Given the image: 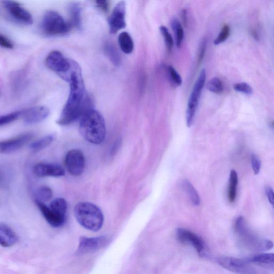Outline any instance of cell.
<instances>
[{
	"label": "cell",
	"mask_w": 274,
	"mask_h": 274,
	"mask_svg": "<svg viewBox=\"0 0 274 274\" xmlns=\"http://www.w3.org/2000/svg\"><path fill=\"white\" fill-rule=\"evenodd\" d=\"M234 228L240 244L248 250L262 252L268 250L274 246L271 240L258 238L250 229L245 219L242 216L237 219Z\"/></svg>",
	"instance_id": "obj_4"
},
{
	"label": "cell",
	"mask_w": 274,
	"mask_h": 274,
	"mask_svg": "<svg viewBox=\"0 0 274 274\" xmlns=\"http://www.w3.org/2000/svg\"><path fill=\"white\" fill-rule=\"evenodd\" d=\"M160 31L164 38L167 51H168V52H170L174 46V40L172 35L169 32L168 28L166 26H160Z\"/></svg>",
	"instance_id": "obj_31"
},
{
	"label": "cell",
	"mask_w": 274,
	"mask_h": 274,
	"mask_svg": "<svg viewBox=\"0 0 274 274\" xmlns=\"http://www.w3.org/2000/svg\"><path fill=\"white\" fill-rule=\"evenodd\" d=\"M178 240L182 244L192 245L201 256L207 255V248L204 241L194 233L184 229L179 228L176 232Z\"/></svg>",
	"instance_id": "obj_12"
},
{
	"label": "cell",
	"mask_w": 274,
	"mask_h": 274,
	"mask_svg": "<svg viewBox=\"0 0 274 274\" xmlns=\"http://www.w3.org/2000/svg\"><path fill=\"white\" fill-rule=\"evenodd\" d=\"M181 18L182 24H184V26H186L188 24L187 12L186 10H182L181 12Z\"/></svg>",
	"instance_id": "obj_41"
},
{
	"label": "cell",
	"mask_w": 274,
	"mask_h": 274,
	"mask_svg": "<svg viewBox=\"0 0 274 274\" xmlns=\"http://www.w3.org/2000/svg\"><path fill=\"white\" fill-rule=\"evenodd\" d=\"M50 208L54 214L66 219L67 202L64 199L58 198L53 200L50 204Z\"/></svg>",
	"instance_id": "obj_21"
},
{
	"label": "cell",
	"mask_w": 274,
	"mask_h": 274,
	"mask_svg": "<svg viewBox=\"0 0 274 274\" xmlns=\"http://www.w3.org/2000/svg\"><path fill=\"white\" fill-rule=\"evenodd\" d=\"M68 82L70 83V94L56 122L62 126L70 124L81 118L87 111L92 109L90 98L86 94L82 70L78 63L74 66Z\"/></svg>",
	"instance_id": "obj_1"
},
{
	"label": "cell",
	"mask_w": 274,
	"mask_h": 274,
	"mask_svg": "<svg viewBox=\"0 0 274 274\" xmlns=\"http://www.w3.org/2000/svg\"><path fill=\"white\" fill-rule=\"evenodd\" d=\"M206 80V72L205 70H202L194 84L192 94L189 98L186 112V124L188 127H191L194 124L196 110Z\"/></svg>",
	"instance_id": "obj_7"
},
{
	"label": "cell",
	"mask_w": 274,
	"mask_h": 274,
	"mask_svg": "<svg viewBox=\"0 0 274 274\" xmlns=\"http://www.w3.org/2000/svg\"><path fill=\"white\" fill-rule=\"evenodd\" d=\"M0 45L6 49L12 50L14 48V44L11 41L2 34L0 35Z\"/></svg>",
	"instance_id": "obj_37"
},
{
	"label": "cell",
	"mask_w": 274,
	"mask_h": 274,
	"mask_svg": "<svg viewBox=\"0 0 274 274\" xmlns=\"http://www.w3.org/2000/svg\"><path fill=\"white\" fill-rule=\"evenodd\" d=\"M251 164H252L254 174L256 175L258 174L260 172L262 167V162L260 158L253 154L251 156Z\"/></svg>",
	"instance_id": "obj_35"
},
{
	"label": "cell",
	"mask_w": 274,
	"mask_h": 274,
	"mask_svg": "<svg viewBox=\"0 0 274 274\" xmlns=\"http://www.w3.org/2000/svg\"><path fill=\"white\" fill-rule=\"evenodd\" d=\"M50 110L46 106H36L34 108L22 110V118L28 126L42 122L50 116Z\"/></svg>",
	"instance_id": "obj_14"
},
{
	"label": "cell",
	"mask_w": 274,
	"mask_h": 274,
	"mask_svg": "<svg viewBox=\"0 0 274 274\" xmlns=\"http://www.w3.org/2000/svg\"><path fill=\"white\" fill-rule=\"evenodd\" d=\"M182 186L193 204L196 206L200 204V196L192 185L188 180H185L182 182Z\"/></svg>",
	"instance_id": "obj_26"
},
{
	"label": "cell",
	"mask_w": 274,
	"mask_h": 274,
	"mask_svg": "<svg viewBox=\"0 0 274 274\" xmlns=\"http://www.w3.org/2000/svg\"><path fill=\"white\" fill-rule=\"evenodd\" d=\"M3 6L6 13L13 20L22 24H32L34 20L32 14L18 2L6 0Z\"/></svg>",
	"instance_id": "obj_8"
},
{
	"label": "cell",
	"mask_w": 274,
	"mask_h": 274,
	"mask_svg": "<svg viewBox=\"0 0 274 274\" xmlns=\"http://www.w3.org/2000/svg\"><path fill=\"white\" fill-rule=\"evenodd\" d=\"M110 242V239L105 236L95 238L82 236L80 239L77 252L79 254L96 252L108 245Z\"/></svg>",
	"instance_id": "obj_10"
},
{
	"label": "cell",
	"mask_w": 274,
	"mask_h": 274,
	"mask_svg": "<svg viewBox=\"0 0 274 274\" xmlns=\"http://www.w3.org/2000/svg\"><path fill=\"white\" fill-rule=\"evenodd\" d=\"M217 262L224 269L232 272L246 274L250 273L249 261L229 256H222L217 258Z\"/></svg>",
	"instance_id": "obj_13"
},
{
	"label": "cell",
	"mask_w": 274,
	"mask_h": 274,
	"mask_svg": "<svg viewBox=\"0 0 274 274\" xmlns=\"http://www.w3.org/2000/svg\"><path fill=\"white\" fill-rule=\"evenodd\" d=\"M52 190L48 186L38 188L35 193V200L45 202L50 200L52 197Z\"/></svg>",
	"instance_id": "obj_27"
},
{
	"label": "cell",
	"mask_w": 274,
	"mask_h": 274,
	"mask_svg": "<svg viewBox=\"0 0 274 274\" xmlns=\"http://www.w3.org/2000/svg\"><path fill=\"white\" fill-rule=\"evenodd\" d=\"M207 88L212 93L220 94L223 92L224 87L222 81L218 78H215L208 82Z\"/></svg>",
	"instance_id": "obj_29"
},
{
	"label": "cell",
	"mask_w": 274,
	"mask_h": 274,
	"mask_svg": "<svg viewBox=\"0 0 274 274\" xmlns=\"http://www.w3.org/2000/svg\"><path fill=\"white\" fill-rule=\"evenodd\" d=\"M72 28L70 22H66L57 12L52 10L44 14L40 24L42 32L48 36L66 34Z\"/></svg>",
	"instance_id": "obj_5"
},
{
	"label": "cell",
	"mask_w": 274,
	"mask_h": 274,
	"mask_svg": "<svg viewBox=\"0 0 274 274\" xmlns=\"http://www.w3.org/2000/svg\"><path fill=\"white\" fill-rule=\"evenodd\" d=\"M238 174L236 172L232 170L230 172L229 187H228V198L230 202H234L237 196L238 186Z\"/></svg>",
	"instance_id": "obj_20"
},
{
	"label": "cell",
	"mask_w": 274,
	"mask_h": 274,
	"mask_svg": "<svg viewBox=\"0 0 274 274\" xmlns=\"http://www.w3.org/2000/svg\"><path fill=\"white\" fill-rule=\"evenodd\" d=\"M96 4L100 6L101 8L106 11L108 9V0H96Z\"/></svg>",
	"instance_id": "obj_39"
},
{
	"label": "cell",
	"mask_w": 274,
	"mask_h": 274,
	"mask_svg": "<svg viewBox=\"0 0 274 274\" xmlns=\"http://www.w3.org/2000/svg\"><path fill=\"white\" fill-rule=\"evenodd\" d=\"M230 27L228 25H224L220 31L216 39L214 40V44L218 45L224 42L230 35Z\"/></svg>",
	"instance_id": "obj_32"
},
{
	"label": "cell",
	"mask_w": 274,
	"mask_h": 274,
	"mask_svg": "<svg viewBox=\"0 0 274 274\" xmlns=\"http://www.w3.org/2000/svg\"><path fill=\"white\" fill-rule=\"evenodd\" d=\"M18 235L7 224H0V244L4 248H10L14 246L18 242Z\"/></svg>",
	"instance_id": "obj_18"
},
{
	"label": "cell",
	"mask_w": 274,
	"mask_h": 274,
	"mask_svg": "<svg viewBox=\"0 0 274 274\" xmlns=\"http://www.w3.org/2000/svg\"><path fill=\"white\" fill-rule=\"evenodd\" d=\"M234 88L235 90L238 91V92L248 95L251 94L253 92L252 88L246 82H243L235 84L234 85Z\"/></svg>",
	"instance_id": "obj_34"
},
{
	"label": "cell",
	"mask_w": 274,
	"mask_h": 274,
	"mask_svg": "<svg viewBox=\"0 0 274 274\" xmlns=\"http://www.w3.org/2000/svg\"><path fill=\"white\" fill-rule=\"evenodd\" d=\"M33 172L37 178H60L64 176L65 170L62 166L56 164H38L34 167Z\"/></svg>",
	"instance_id": "obj_16"
},
{
	"label": "cell",
	"mask_w": 274,
	"mask_h": 274,
	"mask_svg": "<svg viewBox=\"0 0 274 274\" xmlns=\"http://www.w3.org/2000/svg\"><path fill=\"white\" fill-rule=\"evenodd\" d=\"M81 10L78 4H72L70 7V14L71 16V22L70 24L72 26L80 28L81 26Z\"/></svg>",
	"instance_id": "obj_28"
},
{
	"label": "cell",
	"mask_w": 274,
	"mask_h": 274,
	"mask_svg": "<svg viewBox=\"0 0 274 274\" xmlns=\"http://www.w3.org/2000/svg\"><path fill=\"white\" fill-rule=\"evenodd\" d=\"M126 4L124 1L119 2L112 10L108 18L110 32L116 34L126 27Z\"/></svg>",
	"instance_id": "obj_11"
},
{
	"label": "cell",
	"mask_w": 274,
	"mask_h": 274,
	"mask_svg": "<svg viewBox=\"0 0 274 274\" xmlns=\"http://www.w3.org/2000/svg\"><path fill=\"white\" fill-rule=\"evenodd\" d=\"M75 60L66 58L58 50H52L45 60L46 66L66 82L76 64Z\"/></svg>",
	"instance_id": "obj_6"
},
{
	"label": "cell",
	"mask_w": 274,
	"mask_h": 274,
	"mask_svg": "<svg viewBox=\"0 0 274 274\" xmlns=\"http://www.w3.org/2000/svg\"><path fill=\"white\" fill-rule=\"evenodd\" d=\"M54 134L46 136L30 144L29 148L33 152H39L46 148L55 140Z\"/></svg>",
	"instance_id": "obj_23"
},
{
	"label": "cell",
	"mask_w": 274,
	"mask_h": 274,
	"mask_svg": "<svg viewBox=\"0 0 274 274\" xmlns=\"http://www.w3.org/2000/svg\"><path fill=\"white\" fill-rule=\"evenodd\" d=\"M35 202L49 224L54 228L60 227L64 224L66 219L55 215L44 202L36 200H35Z\"/></svg>",
	"instance_id": "obj_17"
},
{
	"label": "cell",
	"mask_w": 274,
	"mask_h": 274,
	"mask_svg": "<svg viewBox=\"0 0 274 274\" xmlns=\"http://www.w3.org/2000/svg\"><path fill=\"white\" fill-rule=\"evenodd\" d=\"M22 110H18L2 116L1 118H0V126H2L8 124L12 122L22 118Z\"/></svg>",
	"instance_id": "obj_30"
},
{
	"label": "cell",
	"mask_w": 274,
	"mask_h": 274,
	"mask_svg": "<svg viewBox=\"0 0 274 274\" xmlns=\"http://www.w3.org/2000/svg\"><path fill=\"white\" fill-rule=\"evenodd\" d=\"M168 72L172 83L178 86H180L182 84V79L180 74L174 70V68L172 66H168Z\"/></svg>",
	"instance_id": "obj_33"
},
{
	"label": "cell",
	"mask_w": 274,
	"mask_h": 274,
	"mask_svg": "<svg viewBox=\"0 0 274 274\" xmlns=\"http://www.w3.org/2000/svg\"><path fill=\"white\" fill-rule=\"evenodd\" d=\"M32 132L26 133L14 137L12 139L0 143V152L3 154H10L24 147L33 138Z\"/></svg>",
	"instance_id": "obj_15"
},
{
	"label": "cell",
	"mask_w": 274,
	"mask_h": 274,
	"mask_svg": "<svg viewBox=\"0 0 274 274\" xmlns=\"http://www.w3.org/2000/svg\"><path fill=\"white\" fill-rule=\"evenodd\" d=\"M118 41L121 50L125 54H131L134 50V43L130 34L126 32L121 33L118 36Z\"/></svg>",
	"instance_id": "obj_22"
},
{
	"label": "cell",
	"mask_w": 274,
	"mask_h": 274,
	"mask_svg": "<svg viewBox=\"0 0 274 274\" xmlns=\"http://www.w3.org/2000/svg\"><path fill=\"white\" fill-rule=\"evenodd\" d=\"M273 126H274V122L273 123Z\"/></svg>",
	"instance_id": "obj_42"
},
{
	"label": "cell",
	"mask_w": 274,
	"mask_h": 274,
	"mask_svg": "<svg viewBox=\"0 0 274 274\" xmlns=\"http://www.w3.org/2000/svg\"><path fill=\"white\" fill-rule=\"evenodd\" d=\"M266 194L267 195L269 202L274 208V191L270 186L266 188Z\"/></svg>",
	"instance_id": "obj_38"
},
{
	"label": "cell",
	"mask_w": 274,
	"mask_h": 274,
	"mask_svg": "<svg viewBox=\"0 0 274 274\" xmlns=\"http://www.w3.org/2000/svg\"><path fill=\"white\" fill-rule=\"evenodd\" d=\"M66 170L72 176H79L85 170L86 158L82 152L77 149L68 151L64 158Z\"/></svg>",
	"instance_id": "obj_9"
},
{
	"label": "cell",
	"mask_w": 274,
	"mask_h": 274,
	"mask_svg": "<svg viewBox=\"0 0 274 274\" xmlns=\"http://www.w3.org/2000/svg\"><path fill=\"white\" fill-rule=\"evenodd\" d=\"M104 50L106 54L114 66H118L120 64L121 58L120 55L114 46L110 44H106L105 46Z\"/></svg>",
	"instance_id": "obj_25"
},
{
	"label": "cell",
	"mask_w": 274,
	"mask_h": 274,
	"mask_svg": "<svg viewBox=\"0 0 274 274\" xmlns=\"http://www.w3.org/2000/svg\"><path fill=\"white\" fill-rule=\"evenodd\" d=\"M207 42L206 40H203L200 44V48L198 52V62L200 64L204 58L206 50Z\"/></svg>",
	"instance_id": "obj_36"
},
{
	"label": "cell",
	"mask_w": 274,
	"mask_h": 274,
	"mask_svg": "<svg viewBox=\"0 0 274 274\" xmlns=\"http://www.w3.org/2000/svg\"><path fill=\"white\" fill-rule=\"evenodd\" d=\"M250 263L265 268H274V254H261L256 255L248 260Z\"/></svg>",
	"instance_id": "obj_19"
},
{
	"label": "cell",
	"mask_w": 274,
	"mask_h": 274,
	"mask_svg": "<svg viewBox=\"0 0 274 274\" xmlns=\"http://www.w3.org/2000/svg\"><path fill=\"white\" fill-rule=\"evenodd\" d=\"M74 216L78 222L85 229L96 232L104 224V216L100 208L89 202H82L75 206Z\"/></svg>",
	"instance_id": "obj_3"
},
{
	"label": "cell",
	"mask_w": 274,
	"mask_h": 274,
	"mask_svg": "<svg viewBox=\"0 0 274 274\" xmlns=\"http://www.w3.org/2000/svg\"><path fill=\"white\" fill-rule=\"evenodd\" d=\"M122 141L120 139L118 140L115 144H114V146L111 150V155H115L116 154V152L120 148Z\"/></svg>",
	"instance_id": "obj_40"
},
{
	"label": "cell",
	"mask_w": 274,
	"mask_h": 274,
	"mask_svg": "<svg viewBox=\"0 0 274 274\" xmlns=\"http://www.w3.org/2000/svg\"><path fill=\"white\" fill-rule=\"evenodd\" d=\"M79 132L83 138L90 143H102L106 138V128L102 114L94 109L87 111L80 118Z\"/></svg>",
	"instance_id": "obj_2"
},
{
	"label": "cell",
	"mask_w": 274,
	"mask_h": 274,
	"mask_svg": "<svg viewBox=\"0 0 274 274\" xmlns=\"http://www.w3.org/2000/svg\"><path fill=\"white\" fill-rule=\"evenodd\" d=\"M171 26L174 33L175 40L178 48H180L184 39V30L180 22L176 18H173L171 21Z\"/></svg>",
	"instance_id": "obj_24"
}]
</instances>
